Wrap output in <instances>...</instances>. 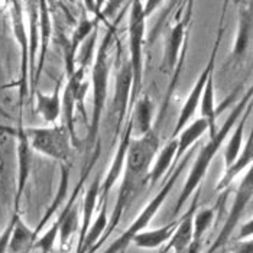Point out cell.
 I'll return each instance as SVG.
<instances>
[{
	"label": "cell",
	"instance_id": "cell-6",
	"mask_svg": "<svg viewBox=\"0 0 253 253\" xmlns=\"http://www.w3.org/2000/svg\"><path fill=\"white\" fill-rule=\"evenodd\" d=\"M194 151L195 149H190L188 151V154L187 156L184 158H181L179 159V164L175 165V168L171 171V174H169V178H168V181L164 184V187L161 188V191L156 194V197L148 204V207L143 210V213L137 217L136 220H135V223L125 232V233L122 234L119 239H117L116 242L106 251L104 253H122L127 246H129V243L132 242V239H133V236L137 233H140L146 226H148V223H149V220H152V217L155 214L156 211H158V209L161 207V204L165 201V198L168 197V194L171 193V190H172V187H174V184H175V181L179 178L181 175V172L184 171V168L187 167V164H188V161L191 159V156L194 155Z\"/></svg>",
	"mask_w": 253,
	"mask_h": 253
},
{
	"label": "cell",
	"instance_id": "cell-1",
	"mask_svg": "<svg viewBox=\"0 0 253 253\" xmlns=\"http://www.w3.org/2000/svg\"><path fill=\"white\" fill-rule=\"evenodd\" d=\"M158 149H159V136H158L156 127H152L143 136L130 139L126 159H125V174H123L120 193L117 197L116 207H115V211L112 214L110 224L107 227V233H104L103 239L98 243V246L104 242L106 237H109V234L115 230L117 223L120 221V217L123 214V211L126 210L130 200L133 198L135 193L139 190L142 181L145 178H148L151 162L156 156Z\"/></svg>",
	"mask_w": 253,
	"mask_h": 253
},
{
	"label": "cell",
	"instance_id": "cell-10",
	"mask_svg": "<svg viewBox=\"0 0 253 253\" xmlns=\"http://www.w3.org/2000/svg\"><path fill=\"white\" fill-rule=\"evenodd\" d=\"M251 197H252V171H249V172L246 174V176L243 178L242 185H240V188H239V191H237V197H236V200H234L232 213L229 215V218H227V221H226V224H224L221 233L217 237L215 243L213 245L211 251H209V253L214 252L215 249H218V248L229 239L230 233L233 232L234 226L237 224V220L240 218V215L243 214L246 204L251 201Z\"/></svg>",
	"mask_w": 253,
	"mask_h": 253
},
{
	"label": "cell",
	"instance_id": "cell-12",
	"mask_svg": "<svg viewBox=\"0 0 253 253\" xmlns=\"http://www.w3.org/2000/svg\"><path fill=\"white\" fill-rule=\"evenodd\" d=\"M32 154L34 149L29 145V140L25 135V127L19 126L16 130V171H18V194H16V204L19 203L22 191L25 184L29 178V172L32 168Z\"/></svg>",
	"mask_w": 253,
	"mask_h": 253
},
{
	"label": "cell",
	"instance_id": "cell-11",
	"mask_svg": "<svg viewBox=\"0 0 253 253\" xmlns=\"http://www.w3.org/2000/svg\"><path fill=\"white\" fill-rule=\"evenodd\" d=\"M252 29H253V9L252 3L246 7L242 6L239 10V23H237V34L234 41L233 49L230 54L229 61H240L246 55L251 41H252Z\"/></svg>",
	"mask_w": 253,
	"mask_h": 253
},
{
	"label": "cell",
	"instance_id": "cell-2",
	"mask_svg": "<svg viewBox=\"0 0 253 253\" xmlns=\"http://www.w3.org/2000/svg\"><path fill=\"white\" fill-rule=\"evenodd\" d=\"M252 93L253 90L252 87H251V88L245 93V96L242 97V100L234 106L232 113L227 116L226 122L223 123V126L218 127L217 133H215L214 136H210L209 142L200 149L198 156L195 158L194 164H193V168H191V171H190V175H188L187 181H185V185H184V190H182V193H181V197H179L178 201H176L174 215L178 214V211H179L181 207L184 206L185 200L193 194L195 191V188L201 184L203 178L207 174V169H209L210 164L213 162L214 156L217 155V152L220 151L221 145L226 142L227 136L230 135V132H232V129L234 127L236 122L240 119L242 113H243L245 109H246V106L252 101Z\"/></svg>",
	"mask_w": 253,
	"mask_h": 253
},
{
	"label": "cell",
	"instance_id": "cell-31",
	"mask_svg": "<svg viewBox=\"0 0 253 253\" xmlns=\"http://www.w3.org/2000/svg\"><path fill=\"white\" fill-rule=\"evenodd\" d=\"M94 1H96V16L94 18H97V19H100V22H103V18H101L100 12H101V9H103V6L106 4L107 0H94Z\"/></svg>",
	"mask_w": 253,
	"mask_h": 253
},
{
	"label": "cell",
	"instance_id": "cell-16",
	"mask_svg": "<svg viewBox=\"0 0 253 253\" xmlns=\"http://www.w3.org/2000/svg\"><path fill=\"white\" fill-rule=\"evenodd\" d=\"M251 115H252V101L246 106V109L242 113L240 119L236 122L234 127L232 129V132H230L232 136L229 137V140H227V143L224 146V162H226V168L233 164V161L239 156L242 148H243L245 127H246V123H248Z\"/></svg>",
	"mask_w": 253,
	"mask_h": 253
},
{
	"label": "cell",
	"instance_id": "cell-27",
	"mask_svg": "<svg viewBox=\"0 0 253 253\" xmlns=\"http://www.w3.org/2000/svg\"><path fill=\"white\" fill-rule=\"evenodd\" d=\"M57 234H58V221H57L46 233L43 234V236L41 237V240L37 243V246L42 251V253H48L51 251V248H52V245H54V242H55Z\"/></svg>",
	"mask_w": 253,
	"mask_h": 253
},
{
	"label": "cell",
	"instance_id": "cell-37",
	"mask_svg": "<svg viewBox=\"0 0 253 253\" xmlns=\"http://www.w3.org/2000/svg\"><path fill=\"white\" fill-rule=\"evenodd\" d=\"M0 112H1V109H0Z\"/></svg>",
	"mask_w": 253,
	"mask_h": 253
},
{
	"label": "cell",
	"instance_id": "cell-5",
	"mask_svg": "<svg viewBox=\"0 0 253 253\" xmlns=\"http://www.w3.org/2000/svg\"><path fill=\"white\" fill-rule=\"evenodd\" d=\"M25 135L34 151L61 164H70L73 156V142L64 125H52L49 127H25Z\"/></svg>",
	"mask_w": 253,
	"mask_h": 253
},
{
	"label": "cell",
	"instance_id": "cell-35",
	"mask_svg": "<svg viewBox=\"0 0 253 253\" xmlns=\"http://www.w3.org/2000/svg\"><path fill=\"white\" fill-rule=\"evenodd\" d=\"M229 1H230V0H224L223 12H221V19H220V25H223V22H224V18H226V10H227V6H229Z\"/></svg>",
	"mask_w": 253,
	"mask_h": 253
},
{
	"label": "cell",
	"instance_id": "cell-28",
	"mask_svg": "<svg viewBox=\"0 0 253 253\" xmlns=\"http://www.w3.org/2000/svg\"><path fill=\"white\" fill-rule=\"evenodd\" d=\"M182 10H184V15H182V20L191 26V19H193V7H194V0H182L181 1V6H179Z\"/></svg>",
	"mask_w": 253,
	"mask_h": 253
},
{
	"label": "cell",
	"instance_id": "cell-24",
	"mask_svg": "<svg viewBox=\"0 0 253 253\" xmlns=\"http://www.w3.org/2000/svg\"><path fill=\"white\" fill-rule=\"evenodd\" d=\"M34 236H35V233L31 232V230L20 221L18 215H15V224H13L12 236H10V240H9L7 252L22 253L29 245H31Z\"/></svg>",
	"mask_w": 253,
	"mask_h": 253
},
{
	"label": "cell",
	"instance_id": "cell-34",
	"mask_svg": "<svg viewBox=\"0 0 253 253\" xmlns=\"http://www.w3.org/2000/svg\"><path fill=\"white\" fill-rule=\"evenodd\" d=\"M251 234H252V221H249L246 226H243V229H242V233H240V237L251 236Z\"/></svg>",
	"mask_w": 253,
	"mask_h": 253
},
{
	"label": "cell",
	"instance_id": "cell-32",
	"mask_svg": "<svg viewBox=\"0 0 253 253\" xmlns=\"http://www.w3.org/2000/svg\"><path fill=\"white\" fill-rule=\"evenodd\" d=\"M234 253H252V242L243 243Z\"/></svg>",
	"mask_w": 253,
	"mask_h": 253
},
{
	"label": "cell",
	"instance_id": "cell-13",
	"mask_svg": "<svg viewBox=\"0 0 253 253\" xmlns=\"http://www.w3.org/2000/svg\"><path fill=\"white\" fill-rule=\"evenodd\" d=\"M12 16H13V26L15 35L22 46V64H20V100H23L26 94V84H28V71H29V46L23 26V16H22V6L19 0H13L12 3Z\"/></svg>",
	"mask_w": 253,
	"mask_h": 253
},
{
	"label": "cell",
	"instance_id": "cell-3",
	"mask_svg": "<svg viewBox=\"0 0 253 253\" xmlns=\"http://www.w3.org/2000/svg\"><path fill=\"white\" fill-rule=\"evenodd\" d=\"M117 22L107 23V31L104 38L101 39L100 46L96 52V61L93 65L91 73V85H93V113L88 125L87 133V148L93 149L98 140V129L101 125V116L104 112V104L107 98V88H109V76H110V45L115 38L117 31Z\"/></svg>",
	"mask_w": 253,
	"mask_h": 253
},
{
	"label": "cell",
	"instance_id": "cell-7",
	"mask_svg": "<svg viewBox=\"0 0 253 253\" xmlns=\"http://www.w3.org/2000/svg\"><path fill=\"white\" fill-rule=\"evenodd\" d=\"M223 34H224V28L223 25H220L218 28V32H217V38H215L214 46H213V51L210 54V59L206 65V68L203 70V73L200 74V77L197 78L195 81L194 87L191 88L190 94L187 100L184 101L181 110H179V116L176 119L175 127L171 133V139H175L176 135L191 122V119L195 115L198 106H200V100H201V94H203V90L206 87V83L209 77L211 74H214V67H215V61H217V51H218V46H220V42H221V38H223Z\"/></svg>",
	"mask_w": 253,
	"mask_h": 253
},
{
	"label": "cell",
	"instance_id": "cell-20",
	"mask_svg": "<svg viewBox=\"0 0 253 253\" xmlns=\"http://www.w3.org/2000/svg\"><path fill=\"white\" fill-rule=\"evenodd\" d=\"M197 201H198V197L195 198L193 206L190 207V211L178 224V227L175 229V234L171 239L169 248H172L175 252H181V251L187 249L193 242V218H194Z\"/></svg>",
	"mask_w": 253,
	"mask_h": 253
},
{
	"label": "cell",
	"instance_id": "cell-9",
	"mask_svg": "<svg viewBox=\"0 0 253 253\" xmlns=\"http://www.w3.org/2000/svg\"><path fill=\"white\" fill-rule=\"evenodd\" d=\"M127 123H126V127L122 133V139H120V143L117 146V152L115 155V159L109 168V172L106 175L104 182L100 185V195H101V201L103 204L107 203V195L110 193V190L113 188L115 182L117 181L119 175L122 174L123 171V167H125V159H126V154H127V148H129V143H130V139L133 137V122H132V117L129 116L127 119Z\"/></svg>",
	"mask_w": 253,
	"mask_h": 253
},
{
	"label": "cell",
	"instance_id": "cell-4",
	"mask_svg": "<svg viewBox=\"0 0 253 253\" xmlns=\"http://www.w3.org/2000/svg\"><path fill=\"white\" fill-rule=\"evenodd\" d=\"M146 15L143 12V3L140 0H132L130 3V15H129V26H127V37H129V52L130 58L129 64L132 68V91L129 100V112L135 104L139 93L142 90V80H143V43H145V29H146Z\"/></svg>",
	"mask_w": 253,
	"mask_h": 253
},
{
	"label": "cell",
	"instance_id": "cell-25",
	"mask_svg": "<svg viewBox=\"0 0 253 253\" xmlns=\"http://www.w3.org/2000/svg\"><path fill=\"white\" fill-rule=\"evenodd\" d=\"M106 204H107V203H104V204L101 206V211L98 213L97 218H96V221H94V226H90V229L87 230V234H85V237H84V240H83V245H81V248L78 249V253L85 252L87 249L93 248V245L97 242L98 237L104 233V230H106V226H107V217H106Z\"/></svg>",
	"mask_w": 253,
	"mask_h": 253
},
{
	"label": "cell",
	"instance_id": "cell-33",
	"mask_svg": "<svg viewBox=\"0 0 253 253\" xmlns=\"http://www.w3.org/2000/svg\"><path fill=\"white\" fill-rule=\"evenodd\" d=\"M84 3H85L87 10L96 16V1H94V0H84Z\"/></svg>",
	"mask_w": 253,
	"mask_h": 253
},
{
	"label": "cell",
	"instance_id": "cell-21",
	"mask_svg": "<svg viewBox=\"0 0 253 253\" xmlns=\"http://www.w3.org/2000/svg\"><path fill=\"white\" fill-rule=\"evenodd\" d=\"M175 221L165 226V227H161V229H156L152 232H140L133 236L132 242L136 243V246L139 248H143V249H155L159 248L162 243H165L172 233L175 230Z\"/></svg>",
	"mask_w": 253,
	"mask_h": 253
},
{
	"label": "cell",
	"instance_id": "cell-14",
	"mask_svg": "<svg viewBox=\"0 0 253 253\" xmlns=\"http://www.w3.org/2000/svg\"><path fill=\"white\" fill-rule=\"evenodd\" d=\"M129 116L132 117L133 122V135L143 136L154 127V101L148 94L137 98Z\"/></svg>",
	"mask_w": 253,
	"mask_h": 253
},
{
	"label": "cell",
	"instance_id": "cell-29",
	"mask_svg": "<svg viewBox=\"0 0 253 253\" xmlns=\"http://www.w3.org/2000/svg\"><path fill=\"white\" fill-rule=\"evenodd\" d=\"M13 224H15V218L12 220V223L7 226V229L0 236V253L7 252V246H9V240H10V236H12Z\"/></svg>",
	"mask_w": 253,
	"mask_h": 253
},
{
	"label": "cell",
	"instance_id": "cell-30",
	"mask_svg": "<svg viewBox=\"0 0 253 253\" xmlns=\"http://www.w3.org/2000/svg\"><path fill=\"white\" fill-rule=\"evenodd\" d=\"M162 1H164V0H146V1H145V4H143V12H145L146 18H148L152 12H155L156 9L161 6Z\"/></svg>",
	"mask_w": 253,
	"mask_h": 253
},
{
	"label": "cell",
	"instance_id": "cell-19",
	"mask_svg": "<svg viewBox=\"0 0 253 253\" xmlns=\"http://www.w3.org/2000/svg\"><path fill=\"white\" fill-rule=\"evenodd\" d=\"M253 159V139L252 135L248 137L246 143H245V148H242L239 156L233 161L232 165H229L226 168V174L224 176L220 179L218 185H217V190H223L226 188L232 181H233L234 176H237L246 167H251Z\"/></svg>",
	"mask_w": 253,
	"mask_h": 253
},
{
	"label": "cell",
	"instance_id": "cell-36",
	"mask_svg": "<svg viewBox=\"0 0 253 253\" xmlns=\"http://www.w3.org/2000/svg\"><path fill=\"white\" fill-rule=\"evenodd\" d=\"M70 1H73V3H74V1H76V0H70Z\"/></svg>",
	"mask_w": 253,
	"mask_h": 253
},
{
	"label": "cell",
	"instance_id": "cell-18",
	"mask_svg": "<svg viewBox=\"0 0 253 253\" xmlns=\"http://www.w3.org/2000/svg\"><path fill=\"white\" fill-rule=\"evenodd\" d=\"M34 94L37 97V113L46 123L55 125V122L61 116V109H62L59 85L55 87L52 94H43L41 91H35Z\"/></svg>",
	"mask_w": 253,
	"mask_h": 253
},
{
	"label": "cell",
	"instance_id": "cell-15",
	"mask_svg": "<svg viewBox=\"0 0 253 253\" xmlns=\"http://www.w3.org/2000/svg\"><path fill=\"white\" fill-rule=\"evenodd\" d=\"M209 130V125L203 117L195 119L194 122L188 123L178 135H176V154H175V164L185 155L194 143Z\"/></svg>",
	"mask_w": 253,
	"mask_h": 253
},
{
	"label": "cell",
	"instance_id": "cell-23",
	"mask_svg": "<svg viewBox=\"0 0 253 253\" xmlns=\"http://www.w3.org/2000/svg\"><path fill=\"white\" fill-rule=\"evenodd\" d=\"M176 154V139H169V142L164 146V149L159 152V155L156 158L155 167L152 168L151 172H148V178L151 179L152 184L158 182L164 174L168 172L169 167L172 165V161L175 158Z\"/></svg>",
	"mask_w": 253,
	"mask_h": 253
},
{
	"label": "cell",
	"instance_id": "cell-17",
	"mask_svg": "<svg viewBox=\"0 0 253 253\" xmlns=\"http://www.w3.org/2000/svg\"><path fill=\"white\" fill-rule=\"evenodd\" d=\"M200 115L203 117L207 125H209V130H210V136H214L218 130L217 127V115L218 110L215 107V97H214V74H211L207 83L206 87L203 90L201 94V100H200Z\"/></svg>",
	"mask_w": 253,
	"mask_h": 253
},
{
	"label": "cell",
	"instance_id": "cell-8",
	"mask_svg": "<svg viewBox=\"0 0 253 253\" xmlns=\"http://www.w3.org/2000/svg\"><path fill=\"white\" fill-rule=\"evenodd\" d=\"M132 68L129 64V59L123 62L116 76V85H115V96L112 101V113L116 117V133L120 130L122 125L127 119L129 112V100L132 91Z\"/></svg>",
	"mask_w": 253,
	"mask_h": 253
},
{
	"label": "cell",
	"instance_id": "cell-22",
	"mask_svg": "<svg viewBox=\"0 0 253 253\" xmlns=\"http://www.w3.org/2000/svg\"><path fill=\"white\" fill-rule=\"evenodd\" d=\"M100 175L94 179V182L90 185V188L85 193V198H84V204H83V229H81V236H80V243H78V249L83 245V240L87 234V230L91 226V217L94 214V209L97 204V198L100 195Z\"/></svg>",
	"mask_w": 253,
	"mask_h": 253
},
{
	"label": "cell",
	"instance_id": "cell-26",
	"mask_svg": "<svg viewBox=\"0 0 253 253\" xmlns=\"http://www.w3.org/2000/svg\"><path fill=\"white\" fill-rule=\"evenodd\" d=\"M213 210H203L193 218V240H201L203 234L209 229L210 223L213 221Z\"/></svg>",
	"mask_w": 253,
	"mask_h": 253
}]
</instances>
